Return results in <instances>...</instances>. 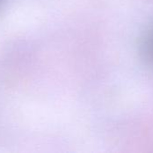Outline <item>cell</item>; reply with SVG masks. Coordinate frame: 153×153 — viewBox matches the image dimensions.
<instances>
[{
	"mask_svg": "<svg viewBox=\"0 0 153 153\" xmlns=\"http://www.w3.org/2000/svg\"><path fill=\"white\" fill-rule=\"evenodd\" d=\"M142 46L145 57L153 64V27L145 33Z\"/></svg>",
	"mask_w": 153,
	"mask_h": 153,
	"instance_id": "cell-1",
	"label": "cell"
}]
</instances>
